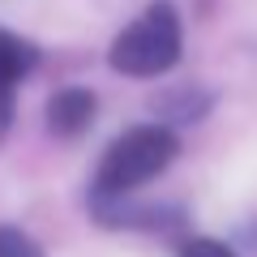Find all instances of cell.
<instances>
[{
    "instance_id": "2",
    "label": "cell",
    "mask_w": 257,
    "mask_h": 257,
    "mask_svg": "<svg viewBox=\"0 0 257 257\" xmlns=\"http://www.w3.org/2000/svg\"><path fill=\"white\" fill-rule=\"evenodd\" d=\"M176 60H180V13L167 0L142 9V18L128 22L107 52V64L124 77H163Z\"/></svg>"
},
{
    "instance_id": "4",
    "label": "cell",
    "mask_w": 257,
    "mask_h": 257,
    "mask_svg": "<svg viewBox=\"0 0 257 257\" xmlns=\"http://www.w3.org/2000/svg\"><path fill=\"white\" fill-rule=\"evenodd\" d=\"M90 120H94V94L90 90L69 86V90H56L52 103H47V128L60 133V138H77V133H86Z\"/></svg>"
},
{
    "instance_id": "3",
    "label": "cell",
    "mask_w": 257,
    "mask_h": 257,
    "mask_svg": "<svg viewBox=\"0 0 257 257\" xmlns=\"http://www.w3.org/2000/svg\"><path fill=\"white\" fill-rule=\"evenodd\" d=\"M39 64V47L18 39L13 30H0V138H5V128L13 120V90L18 82Z\"/></svg>"
},
{
    "instance_id": "6",
    "label": "cell",
    "mask_w": 257,
    "mask_h": 257,
    "mask_svg": "<svg viewBox=\"0 0 257 257\" xmlns=\"http://www.w3.org/2000/svg\"><path fill=\"white\" fill-rule=\"evenodd\" d=\"M180 257H240L236 248H227L223 240H210V236H197L180 248Z\"/></svg>"
},
{
    "instance_id": "5",
    "label": "cell",
    "mask_w": 257,
    "mask_h": 257,
    "mask_svg": "<svg viewBox=\"0 0 257 257\" xmlns=\"http://www.w3.org/2000/svg\"><path fill=\"white\" fill-rule=\"evenodd\" d=\"M0 257H43V248L26 236L22 227H0Z\"/></svg>"
},
{
    "instance_id": "1",
    "label": "cell",
    "mask_w": 257,
    "mask_h": 257,
    "mask_svg": "<svg viewBox=\"0 0 257 257\" xmlns=\"http://www.w3.org/2000/svg\"><path fill=\"white\" fill-rule=\"evenodd\" d=\"M176 150H180V142H176V133L167 124H138L128 133H120L103 150L99 176H94L99 197H124V193L142 189L176 159Z\"/></svg>"
}]
</instances>
